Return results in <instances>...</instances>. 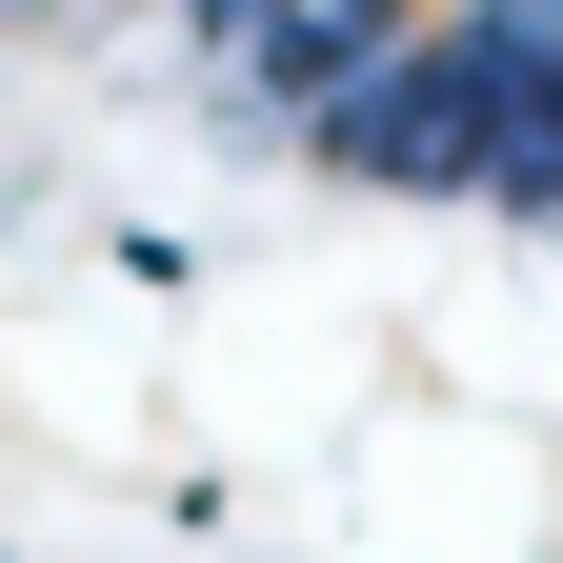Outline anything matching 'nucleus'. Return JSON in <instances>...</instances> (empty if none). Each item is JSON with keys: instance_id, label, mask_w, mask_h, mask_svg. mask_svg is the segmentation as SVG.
<instances>
[{"instance_id": "1", "label": "nucleus", "mask_w": 563, "mask_h": 563, "mask_svg": "<svg viewBox=\"0 0 563 563\" xmlns=\"http://www.w3.org/2000/svg\"><path fill=\"white\" fill-rule=\"evenodd\" d=\"M402 21H422V0H181V41L222 60L242 101H282V121H322V101L363 81Z\"/></svg>"}]
</instances>
